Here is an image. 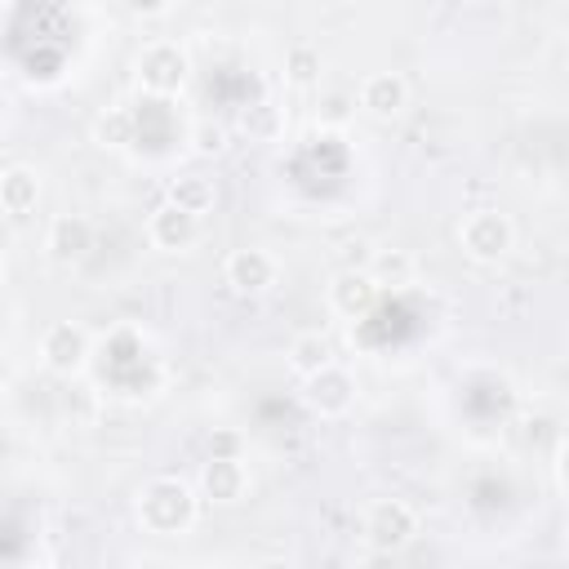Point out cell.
<instances>
[{
    "mask_svg": "<svg viewBox=\"0 0 569 569\" xmlns=\"http://www.w3.org/2000/svg\"><path fill=\"white\" fill-rule=\"evenodd\" d=\"M418 529H422V520L405 498H373L365 507V520H360V533H365L369 551H378V556L405 551L418 538Z\"/></svg>",
    "mask_w": 569,
    "mask_h": 569,
    "instance_id": "7a4b0ae2",
    "label": "cell"
},
{
    "mask_svg": "<svg viewBox=\"0 0 569 569\" xmlns=\"http://www.w3.org/2000/svg\"><path fill=\"white\" fill-rule=\"evenodd\" d=\"M284 365H289L298 378H311L316 369L333 365V342H329L320 329H307V333H298V338L289 342V351H284Z\"/></svg>",
    "mask_w": 569,
    "mask_h": 569,
    "instance_id": "9a60e30c",
    "label": "cell"
},
{
    "mask_svg": "<svg viewBox=\"0 0 569 569\" xmlns=\"http://www.w3.org/2000/svg\"><path fill=\"white\" fill-rule=\"evenodd\" d=\"M40 169L31 164H4L0 169V213L9 218H27L40 204Z\"/></svg>",
    "mask_w": 569,
    "mask_h": 569,
    "instance_id": "4fadbf2b",
    "label": "cell"
},
{
    "mask_svg": "<svg viewBox=\"0 0 569 569\" xmlns=\"http://www.w3.org/2000/svg\"><path fill=\"white\" fill-rule=\"evenodd\" d=\"M369 258H373V244H369L365 236H356V240H347V244H342V267H360V271H365V267H369Z\"/></svg>",
    "mask_w": 569,
    "mask_h": 569,
    "instance_id": "7402d4cb",
    "label": "cell"
},
{
    "mask_svg": "<svg viewBox=\"0 0 569 569\" xmlns=\"http://www.w3.org/2000/svg\"><path fill=\"white\" fill-rule=\"evenodd\" d=\"M40 365L53 378H76L89 365V333L76 320H53L40 333Z\"/></svg>",
    "mask_w": 569,
    "mask_h": 569,
    "instance_id": "8992f818",
    "label": "cell"
},
{
    "mask_svg": "<svg viewBox=\"0 0 569 569\" xmlns=\"http://www.w3.org/2000/svg\"><path fill=\"white\" fill-rule=\"evenodd\" d=\"M164 200L178 204V209H187V213H196V218H204V213H213V204H218V187H213V178H204V173H178V178H169Z\"/></svg>",
    "mask_w": 569,
    "mask_h": 569,
    "instance_id": "5bb4252c",
    "label": "cell"
},
{
    "mask_svg": "<svg viewBox=\"0 0 569 569\" xmlns=\"http://www.w3.org/2000/svg\"><path fill=\"white\" fill-rule=\"evenodd\" d=\"M200 493L209 498V502H218V507H236V502H244V493H249V467H244V458L240 453H209V462L200 467Z\"/></svg>",
    "mask_w": 569,
    "mask_h": 569,
    "instance_id": "30bf717a",
    "label": "cell"
},
{
    "mask_svg": "<svg viewBox=\"0 0 569 569\" xmlns=\"http://www.w3.org/2000/svg\"><path fill=\"white\" fill-rule=\"evenodd\" d=\"M93 249V222L84 213H58L44 231V253L58 267H80Z\"/></svg>",
    "mask_w": 569,
    "mask_h": 569,
    "instance_id": "9c48e42d",
    "label": "cell"
},
{
    "mask_svg": "<svg viewBox=\"0 0 569 569\" xmlns=\"http://www.w3.org/2000/svg\"><path fill=\"white\" fill-rule=\"evenodd\" d=\"M244 133L258 138V142H271L280 133V107L276 102H258L244 111Z\"/></svg>",
    "mask_w": 569,
    "mask_h": 569,
    "instance_id": "44dd1931",
    "label": "cell"
},
{
    "mask_svg": "<svg viewBox=\"0 0 569 569\" xmlns=\"http://www.w3.org/2000/svg\"><path fill=\"white\" fill-rule=\"evenodd\" d=\"M93 142L102 151H124L129 142H138V116L129 107H107L98 120H93Z\"/></svg>",
    "mask_w": 569,
    "mask_h": 569,
    "instance_id": "e0dca14e",
    "label": "cell"
},
{
    "mask_svg": "<svg viewBox=\"0 0 569 569\" xmlns=\"http://www.w3.org/2000/svg\"><path fill=\"white\" fill-rule=\"evenodd\" d=\"M209 453H227V458L240 453V436H236V431H218V436L209 440Z\"/></svg>",
    "mask_w": 569,
    "mask_h": 569,
    "instance_id": "603a6c76",
    "label": "cell"
},
{
    "mask_svg": "<svg viewBox=\"0 0 569 569\" xmlns=\"http://www.w3.org/2000/svg\"><path fill=\"white\" fill-rule=\"evenodd\" d=\"M200 236H204L200 218L187 213V209H178V204H169V200L156 204L151 218H147V240L160 253H191L200 244Z\"/></svg>",
    "mask_w": 569,
    "mask_h": 569,
    "instance_id": "52a82bcc",
    "label": "cell"
},
{
    "mask_svg": "<svg viewBox=\"0 0 569 569\" xmlns=\"http://www.w3.org/2000/svg\"><path fill=\"white\" fill-rule=\"evenodd\" d=\"M458 244L471 262H502L516 249V222L502 209H471L458 222Z\"/></svg>",
    "mask_w": 569,
    "mask_h": 569,
    "instance_id": "277c9868",
    "label": "cell"
},
{
    "mask_svg": "<svg viewBox=\"0 0 569 569\" xmlns=\"http://www.w3.org/2000/svg\"><path fill=\"white\" fill-rule=\"evenodd\" d=\"M356 102H360V111L373 116V120H396V116H405V107H409V84H405L400 71H373V76L360 80Z\"/></svg>",
    "mask_w": 569,
    "mask_h": 569,
    "instance_id": "8fae6325",
    "label": "cell"
},
{
    "mask_svg": "<svg viewBox=\"0 0 569 569\" xmlns=\"http://www.w3.org/2000/svg\"><path fill=\"white\" fill-rule=\"evenodd\" d=\"M133 71H138L142 93H151V98H178L187 89V80H191V58L173 40H151V44L138 49Z\"/></svg>",
    "mask_w": 569,
    "mask_h": 569,
    "instance_id": "3957f363",
    "label": "cell"
},
{
    "mask_svg": "<svg viewBox=\"0 0 569 569\" xmlns=\"http://www.w3.org/2000/svg\"><path fill=\"white\" fill-rule=\"evenodd\" d=\"M222 280H227L240 298H258V293L276 289V280H280V262H276V253L262 249V244H240V249L227 253V262H222Z\"/></svg>",
    "mask_w": 569,
    "mask_h": 569,
    "instance_id": "5b68a950",
    "label": "cell"
},
{
    "mask_svg": "<svg viewBox=\"0 0 569 569\" xmlns=\"http://www.w3.org/2000/svg\"><path fill=\"white\" fill-rule=\"evenodd\" d=\"M365 271H369V280L378 289H400V284H409L418 276V258L409 249H373Z\"/></svg>",
    "mask_w": 569,
    "mask_h": 569,
    "instance_id": "2e32d148",
    "label": "cell"
},
{
    "mask_svg": "<svg viewBox=\"0 0 569 569\" xmlns=\"http://www.w3.org/2000/svg\"><path fill=\"white\" fill-rule=\"evenodd\" d=\"M284 80L293 89H316L320 84V49L316 44H293L284 53Z\"/></svg>",
    "mask_w": 569,
    "mask_h": 569,
    "instance_id": "ac0fdd59",
    "label": "cell"
},
{
    "mask_svg": "<svg viewBox=\"0 0 569 569\" xmlns=\"http://www.w3.org/2000/svg\"><path fill=\"white\" fill-rule=\"evenodd\" d=\"M378 293H382V289H378V284L369 280V271H360V267H338V271H333V280H329V289H325L329 307H333L338 316H347V320H356V316L373 311Z\"/></svg>",
    "mask_w": 569,
    "mask_h": 569,
    "instance_id": "7c38bea8",
    "label": "cell"
},
{
    "mask_svg": "<svg viewBox=\"0 0 569 569\" xmlns=\"http://www.w3.org/2000/svg\"><path fill=\"white\" fill-rule=\"evenodd\" d=\"M187 147H191V156L213 160V156H222V151H227V129H222L213 116H200V120H191V124H187Z\"/></svg>",
    "mask_w": 569,
    "mask_h": 569,
    "instance_id": "d6986e66",
    "label": "cell"
},
{
    "mask_svg": "<svg viewBox=\"0 0 569 569\" xmlns=\"http://www.w3.org/2000/svg\"><path fill=\"white\" fill-rule=\"evenodd\" d=\"M302 400L320 418H342L356 405V378L342 365H325L311 378H302Z\"/></svg>",
    "mask_w": 569,
    "mask_h": 569,
    "instance_id": "ba28073f",
    "label": "cell"
},
{
    "mask_svg": "<svg viewBox=\"0 0 569 569\" xmlns=\"http://www.w3.org/2000/svg\"><path fill=\"white\" fill-rule=\"evenodd\" d=\"M133 511H138V525H142L147 533L178 538V533H187V529L196 525V511H200V507H196V493H191L187 480H178V476H151V480L138 489Z\"/></svg>",
    "mask_w": 569,
    "mask_h": 569,
    "instance_id": "6da1fadb",
    "label": "cell"
},
{
    "mask_svg": "<svg viewBox=\"0 0 569 569\" xmlns=\"http://www.w3.org/2000/svg\"><path fill=\"white\" fill-rule=\"evenodd\" d=\"M351 116H356V98H347V93H325L316 102V124L320 129H342Z\"/></svg>",
    "mask_w": 569,
    "mask_h": 569,
    "instance_id": "ffe728a7",
    "label": "cell"
}]
</instances>
